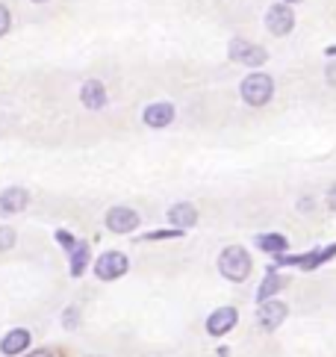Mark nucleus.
Here are the masks:
<instances>
[{"instance_id": "nucleus-1", "label": "nucleus", "mask_w": 336, "mask_h": 357, "mask_svg": "<svg viewBox=\"0 0 336 357\" xmlns=\"http://www.w3.org/2000/svg\"><path fill=\"white\" fill-rule=\"evenodd\" d=\"M218 272H222L227 280H245L251 275V257L248 251H245L242 245H230L222 251V257H218Z\"/></svg>"}, {"instance_id": "nucleus-2", "label": "nucleus", "mask_w": 336, "mask_h": 357, "mask_svg": "<svg viewBox=\"0 0 336 357\" xmlns=\"http://www.w3.org/2000/svg\"><path fill=\"white\" fill-rule=\"evenodd\" d=\"M271 95H275V83H271L268 74H251V77L242 83V98H245V104H251V107L268 104Z\"/></svg>"}, {"instance_id": "nucleus-3", "label": "nucleus", "mask_w": 336, "mask_h": 357, "mask_svg": "<svg viewBox=\"0 0 336 357\" xmlns=\"http://www.w3.org/2000/svg\"><path fill=\"white\" fill-rule=\"evenodd\" d=\"M127 257L121 251H107L103 257L95 263V275L100 278V280H115V278H121L124 272H127Z\"/></svg>"}, {"instance_id": "nucleus-4", "label": "nucleus", "mask_w": 336, "mask_h": 357, "mask_svg": "<svg viewBox=\"0 0 336 357\" xmlns=\"http://www.w3.org/2000/svg\"><path fill=\"white\" fill-rule=\"evenodd\" d=\"M136 225H139V213L130 207H112L107 213V227L112 234H130L136 231Z\"/></svg>"}, {"instance_id": "nucleus-5", "label": "nucleus", "mask_w": 336, "mask_h": 357, "mask_svg": "<svg viewBox=\"0 0 336 357\" xmlns=\"http://www.w3.org/2000/svg\"><path fill=\"white\" fill-rule=\"evenodd\" d=\"M292 24H295V15H292V9H289V6L277 3V6H271V9H268L266 27L275 33V36H287V33L292 30Z\"/></svg>"}, {"instance_id": "nucleus-6", "label": "nucleus", "mask_w": 336, "mask_h": 357, "mask_svg": "<svg viewBox=\"0 0 336 357\" xmlns=\"http://www.w3.org/2000/svg\"><path fill=\"white\" fill-rule=\"evenodd\" d=\"M230 56H234L236 62H245V66H263V62H266V50L260 45L236 39L234 45H230Z\"/></svg>"}, {"instance_id": "nucleus-7", "label": "nucleus", "mask_w": 336, "mask_h": 357, "mask_svg": "<svg viewBox=\"0 0 336 357\" xmlns=\"http://www.w3.org/2000/svg\"><path fill=\"white\" fill-rule=\"evenodd\" d=\"M257 319H260V325L266 328V331H275V328H280L283 325V319H287V304L283 301H263V307H260V313H257Z\"/></svg>"}, {"instance_id": "nucleus-8", "label": "nucleus", "mask_w": 336, "mask_h": 357, "mask_svg": "<svg viewBox=\"0 0 336 357\" xmlns=\"http://www.w3.org/2000/svg\"><path fill=\"white\" fill-rule=\"evenodd\" d=\"M236 310L234 307H222V310H215L210 319H206V331H210L213 337H222V334H227V331H234V325H236Z\"/></svg>"}, {"instance_id": "nucleus-9", "label": "nucleus", "mask_w": 336, "mask_h": 357, "mask_svg": "<svg viewBox=\"0 0 336 357\" xmlns=\"http://www.w3.org/2000/svg\"><path fill=\"white\" fill-rule=\"evenodd\" d=\"M27 192L24 189H18V186H12V189H6V192H0V215H15V213H21L24 207H27Z\"/></svg>"}, {"instance_id": "nucleus-10", "label": "nucleus", "mask_w": 336, "mask_h": 357, "mask_svg": "<svg viewBox=\"0 0 336 357\" xmlns=\"http://www.w3.org/2000/svg\"><path fill=\"white\" fill-rule=\"evenodd\" d=\"M30 346V331H24V328H15V331H9V334L0 340V351H3L6 357L12 354H21L24 349Z\"/></svg>"}, {"instance_id": "nucleus-11", "label": "nucleus", "mask_w": 336, "mask_h": 357, "mask_svg": "<svg viewBox=\"0 0 336 357\" xmlns=\"http://www.w3.org/2000/svg\"><path fill=\"white\" fill-rule=\"evenodd\" d=\"M80 98H83V104L89 109H100L103 104H107V89H103L100 80H86L83 89H80Z\"/></svg>"}, {"instance_id": "nucleus-12", "label": "nucleus", "mask_w": 336, "mask_h": 357, "mask_svg": "<svg viewBox=\"0 0 336 357\" xmlns=\"http://www.w3.org/2000/svg\"><path fill=\"white\" fill-rule=\"evenodd\" d=\"M171 119H174V107L171 104H151L148 109H145V124L148 127H168L171 124Z\"/></svg>"}, {"instance_id": "nucleus-13", "label": "nucleus", "mask_w": 336, "mask_h": 357, "mask_svg": "<svg viewBox=\"0 0 336 357\" xmlns=\"http://www.w3.org/2000/svg\"><path fill=\"white\" fill-rule=\"evenodd\" d=\"M168 222H171L174 227H192L198 222V213L192 204H174L171 210H168Z\"/></svg>"}, {"instance_id": "nucleus-14", "label": "nucleus", "mask_w": 336, "mask_h": 357, "mask_svg": "<svg viewBox=\"0 0 336 357\" xmlns=\"http://www.w3.org/2000/svg\"><path fill=\"white\" fill-rule=\"evenodd\" d=\"M89 260V245L86 242H74L71 245V275H80Z\"/></svg>"}, {"instance_id": "nucleus-15", "label": "nucleus", "mask_w": 336, "mask_h": 357, "mask_svg": "<svg viewBox=\"0 0 336 357\" xmlns=\"http://www.w3.org/2000/svg\"><path fill=\"white\" fill-rule=\"evenodd\" d=\"M257 245H260L263 251H275V254H280L283 248H287V239H283L280 234H263V236H257Z\"/></svg>"}, {"instance_id": "nucleus-16", "label": "nucleus", "mask_w": 336, "mask_h": 357, "mask_svg": "<svg viewBox=\"0 0 336 357\" xmlns=\"http://www.w3.org/2000/svg\"><path fill=\"white\" fill-rule=\"evenodd\" d=\"M280 287H283V278H280V275H268V278L263 280V287H260V292H257V296H260V301H268V296H275Z\"/></svg>"}, {"instance_id": "nucleus-17", "label": "nucleus", "mask_w": 336, "mask_h": 357, "mask_svg": "<svg viewBox=\"0 0 336 357\" xmlns=\"http://www.w3.org/2000/svg\"><path fill=\"white\" fill-rule=\"evenodd\" d=\"M15 245V231H9V227H0V251H6Z\"/></svg>"}, {"instance_id": "nucleus-18", "label": "nucleus", "mask_w": 336, "mask_h": 357, "mask_svg": "<svg viewBox=\"0 0 336 357\" xmlns=\"http://www.w3.org/2000/svg\"><path fill=\"white\" fill-rule=\"evenodd\" d=\"M6 30H9V9L0 6V36H3Z\"/></svg>"}, {"instance_id": "nucleus-19", "label": "nucleus", "mask_w": 336, "mask_h": 357, "mask_svg": "<svg viewBox=\"0 0 336 357\" xmlns=\"http://www.w3.org/2000/svg\"><path fill=\"white\" fill-rule=\"evenodd\" d=\"M328 207H330V210L336 213V186H333L330 192H328Z\"/></svg>"}, {"instance_id": "nucleus-20", "label": "nucleus", "mask_w": 336, "mask_h": 357, "mask_svg": "<svg viewBox=\"0 0 336 357\" xmlns=\"http://www.w3.org/2000/svg\"><path fill=\"white\" fill-rule=\"evenodd\" d=\"M30 357H50V351H36V354H30Z\"/></svg>"}, {"instance_id": "nucleus-21", "label": "nucleus", "mask_w": 336, "mask_h": 357, "mask_svg": "<svg viewBox=\"0 0 336 357\" xmlns=\"http://www.w3.org/2000/svg\"><path fill=\"white\" fill-rule=\"evenodd\" d=\"M36 3H42V0H36Z\"/></svg>"}]
</instances>
